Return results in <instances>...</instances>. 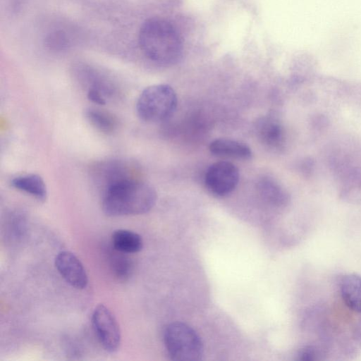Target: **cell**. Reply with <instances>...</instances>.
<instances>
[{
    "instance_id": "obj_4",
    "label": "cell",
    "mask_w": 361,
    "mask_h": 361,
    "mask_svg": "<svg viewBox=\"0 0 361 361\" xmlns=\"http://www.w3.org/2000/svg\"><path fill=\"white\" fill-rule=\"evenodd\" d=\"M164 341L170 357L176 361H197L203 353L202 341L188 325L175 322L166 326Z\"/></svg>"
},
{
    "instance_id": "obj_11",
    "label": "cell",
    "mask_w": 361,
    "mask_h": 361,
    "mask_svg": "<svg viewBox=\"0 0 361 361\" xmlns=\"http://www.w3.org/2000/svg\"><path fill=\"white\" fill-rule=\"evenodd\" d=\"M341 293L348 308L361 313V277L355 274L345 275L341 281Z\"/></svg>"
},
{
    "instance_id": "obj_17",
    "label": "cell",
    "mask_w": 361,
    "mask_h": 361,
    "mask_svg": "<svg viewBox=\"0 0 361 361\" xmlns=\"http://www.w3.org/2000/svg\"><path fill=\"white\" fill-rule=\"evenodd\" d=\"M25 219L21 213H13L8 218L9 231L14 235L20 236L23 233L25 228Z\"/></svg>"
},
{
    "instance_id": "obj_8",
    "label": "cell",
    "mask_w": 361,
    "mask_h": 361,
    "mask_svg": "<svg viewBox=\"0 0 361 361\" xmlns=\"http://www.w3.org/2000/svg\"><path fill=\"white\" fill-rule=\"evenodd\" d=\"M56 269L71 286L84 289L88 283L85 269L78 257L70 251L59 252L54 260Z\"/></svg>"
},
{
    "instance_id": "obj_15",
    "label": "cell",
    "mask_w": 361,
    "mask_h": 361,
    "mask_svg": "<svg viewBox=\"0 0 361 361\" xmlns=\"http://www.w3.org/2000/svg\"><path fill=\"white\" fill-rule=\"evenodd\" d=\"M257 190L262 197L275 205L283 204L284 197L279 186L269 177H264L257 183Z\"/></svg>"
},
{
    "instance_id": "obj_9",
    "label": "cell",
    "mask_w": 361,
    "mask_h": 361,
    "mask_svg": "<svg viewBox=\"0 0 361 361\" xmlns=\"http://www.w3.org/2000/svg\"><path fill=\"white\" fill-rule=\"evenodd\" d=\"M209 149L212 154L221 157L247 159L252 156L251 149L246 144L228 138L213 140Z\"/></svg>"
},
{
    "instance_id": "obj_3",
    "label": "cell",
    "mask_w": 361,
    "mask_h": 361,
    "mask_svg": "<svg viewBox=\"0 0 361 361\" xmlns=\"http://www.w3.org/2000/svg\"><path fill=\"white\" fill-rule=\"evenodd\" d=\"M176 106L174 90L169 85L157 84L142 90L136 102V111L142 121L157 123L170 118Z\"/></svg>"
},
{
    "instance_id": "obj_5",
    "label": "cell",
    "mask_w": 361,
    "mask_h": 361,
    "mask_svg": "<svg viewBox=\"0 0 361 361\" xmlns=\"http://www.w3.org/2000/svg\"><path fill=\"white\" fill-rule=\"evenodd\" d=\"M92 324L103 348L109 353L117 351L121 342V334L112 312L103 304L97 305L92 312Z\"/></svg>"
},
{
    "instance_id": "obj_1",
    "label": "cell",
    "mask_w": 361,
    "mask_h": 361,
    "mask_svg": "<svg viewBox=\"0 0 361 361\" xmlns=\"http://www.w3.org/2000/svg\"><path fill=\"white\" fill-rule=\"evenodd\" d=\"M138 41L142 53L154 63L172 65L181 57L182 38L176 27L164 18L147 20L140 27Z\"/></svg>"
},
{
    "instance_id": "obj_13",
    "label": "cell",
    "mask_w": 361,
    "mask_h": 361,
    "mask_svg": "<svg viewBox=\"0 0 361 361\" xmlns=\"http://www.w3.org/2000/svg\"><path fill=\"white\" fill-rule=\"evenodd\" d=\"M257 133L261 142L268 147H277L281 140V129L271 116L262 118L257 123Z\"/></svg>"
},
{
    "instance_id": "obj_16",
    "label": "cell",
    "mask_w": 361,
    "mask_h": 361,
    "mask_svg": "<svg viewBox=\"0 0 361 361\" xmlns=\"http://www.w3.org/2000/svg\"><path fill=\"white\" fill-rule=\"evenodd\" d=\"M111 257V267L116 277L125 280L128 279L133 271V264L125 254L117 250Z\"/></svg>"
},
{
    "instance_id": "obj_7",
    "label": "cell",
    "mask_w": 361,
    "mask_h": 361,
    "mask_svg": "<svg viewBox=\"0 0 361 361\" xmlns=\"http://www.w3.org/2000/svg\"><path fill=\"white\" fill-rule=\"evenodd\" d=\"M239 182V171L232 163L225 161L212 164L207 170L204 183L208 190L216 196L232 192Z\"/></svg>"
},
{
    "instance_id": "obj_14",
    "label": "cell",
    "mask_w": 361,
    "mask_h": 361,
    "mask_svg": "<svg viewBox=\"0 0 361 361\" xmlns=\"http://www.w3.org/2000/svg\"><path fill=\"white\" fill-rule=\"evenodd\" d=\"M85 117L93 127L102 133H113L117 127L116 118L111 114L99 109H87Z\"/></svg>"
},
{
    "instance_id": "obj_18",
    "label": "cell",
    "mask_w": 361,
    "mask_h": 361,
    "mask_svg": "<svg viewBox=\"0 0 361 361\" xmlns=\"http://www.w3.org/2000/svg\"><path fill=\"white\" fill-rule=\"evenodd\" d=\"M87 98L97 104L104 105L106 104L104 94L99 89L95 87H90L89 88L87 92Z\"/></svg>"
},
{
    "instance_id": "obj_19",
    "label": "cell",
    "mask_w": 361,
    "mask_h": 361,
    "mask_svg": "<svg viewBox=\"0 0 361 361\" xmlns=\"http://www.w3.org/2000/svg\"><path fill=\"white\" fill-rule=\"evenodd\" d=\"M316 359V354L312 347H305L302 349L298 354L300 360H313Z\"/></svg>"
},
{
    "instance_id": "obj_6",
    "label": "cell",
    "mask_w": 361,
    "mask_h": 361,
    "mask_svg": "<svg viewBox=\"0 0 361 361\" xmlns=\"http://www.w3.org/2000/svg\"><path fill=\"white\" fill-rule=\"evenodd\" d=\"M92 178L102 191L118 183L136 179L135 166L131 161L111 159L102 161L93 168Z\"/></svg>"
},
{
    "instance_id": "obj_12",
    "label": "cell",
    "mask_w": 361,
    "mask_h": 361,
    "mask_svg": "<svg viewBox=\"0 0 361 361\" xmlns=\"http://www.w3.org/2000/svg\"><path fill=\"white\" fill-rule=\"evenodd\" d=\"M111 244L114 250L125 254H131L142 250L143 240L138 233L133 231L117 229L111 235Z\"/></svg>"
},
{
    "instance_id": "obj_2",
    "label": "cell",
    "mask_w": 361,
    "mask_h": 361,
    "mask_svg": "<svg viewBox=\"0 0 361 361\" xmlns=\"http://www.w3.org/2000/svg\"><path fill=\"white\" fill-rule=\"evenodd\" d=\"M156 201L154 189L136 178L115 185L103 192L102 209L111 216L139 215L149 212Z\"/></svg>"
},
{
    "instance_id": "obj_10",
    "label": "cell",
    "mask_w": 361,
    "mask_h": 361,
    "mask_svg": "<svg viewBox=\"0 0 361 361\" xmlns=\"http://www.w3.org/2000/svg\"><path fill=\"white\" fill-rule=\"evenodd\" d=\"M11 185L16 190L28 194L39 201H44L47 196L46 184L37 174H25L12 179Z\"/></svg>"
}]
</instances>
